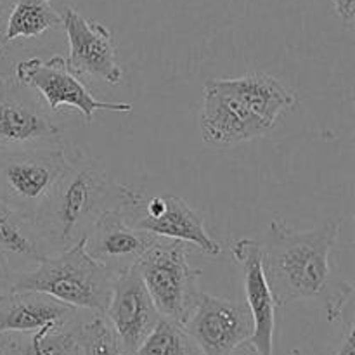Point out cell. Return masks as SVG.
<instances>
[{
  "label": "cell",
  "mask_w": 355,
  "mask_h": 355,
  "mask_svg": "<svg viewBox=\"0 0 355 355\" xmlns=\"http://www.w3.org/2000/svg\"><path fill=\"white\" fill-rule=\"evenodd\" d=\"M68 159V168L33 217L47 255L82 241L104 210L120 207L123 194V184L111 180L94 158L76 151Z\"/></svg>",
  "instance_id": "cell-3"
},
{
  "label": "cell",
  "mask_w": 355,
  "mask_h": 355,
  "mask_svg": "<svg viewBox=\"0 0 355 355\" xmlns=\"http://www.w3.org/2000/svg\"><path fill=\"white\" fill-rule=\"evenodd\" d=\"M0 355H3V354H2V350H0Z\"/></svg>",
  "instance_id": "cell-27"
},
{
  "label": "cell",
  "mask_w": 355,
  "mask_h": 355,
  "mask_svg": "<svg viewBox=\"0 0 355 355\" xmlns=\"http://www.w3.org/2000/svg\"><path fill=\"white\" fill-rule=\"evenodd\" d=\"M335 12L347 26H352L355 19V0H331Z\"/></svg>",
  "instance_id": "cell-22"
},
{
  "label": "cell",
  "mask_w": 355,
  "mask_h": 355,
  "mask_svg": "<svg viewBox=\"0 0 355 355\" xmlns=\"http://www.w3.org/2000/svg\"><path fill=\"white\" fill-rule=\"evenodd\" d=\"M231 253L243 270L246 307L253 319V335L250 343L260 355H274V326L276 302L267 283L262 262V245L255 239L241 238L232 243Z\"/></svg>",
  "instance_id": "cell-14"
},
{
  "label": "cell",
  "mask_w": 355,
  "mask_h": 355,
  "mask_svg": "<svg viewBox=\"0 0 355 355\" xmlns=\"http://www.w3.org/2000/svg\"><path fill=\"white\" fill-rule=\"evenodd\" d=\"M78 324L42 328L33 333H3L0 350L3 355H82L76 336Z\"/></svg>",
  "instance_id": "cell-16"
},
{
  "label": "cell",
  "mask_w": 355,
  "mask_h": 355,
  "mask_svg": "<svg viewBox=\"0 0 355 355\" xmlns=\"http://www.w3.org/2000/svg\"><path fill=\"white\" fill-rule=\"evenodd\" d=\"M200 134L215 148H234L263 137L277 127L279 116L295 104V96L276 76L246 73L238 78L205 82Z\"/></svg>",
  "instance_id": "cell-2"
},
{
  "label": "cell",
  "mask_w": 355,
  "mask_h": 355,
  "mask_svg": "<svg viewBox=\"0 0 355 355\" xmlns=\"http://www.w3.org/2000/svg\"><path fill=\"white\" fill-rule=\"evenodd\" d=\"M14 78L23 85L38 92L51 111H59V107H71L80 111L85 118V123H92L96 111H116V113H130V103H111L99 101L89 92L85 85L78 80L75 73L69 71L66 58L52 55L51 59L30 58L19 61L14 69Z\"/></svg>",
  "instance_id": "cell-8"
},
{
  "label": "cell",
  "mask_w": 355,
  "mask_h": 355,
  "mask_svg": "<svg viewBox=\"0 0 355 355\" xmlns=\"http://www.w3.org/2000/svg\"><path fill=\"white\" fill-rule=\"evenodd\" d=\"M61 26V14L55 12L51 0H16L7 19L2 44L7 45L19 38L40 37L47 30Z\"/></svg>",
  "instance_id": "cell-18"
},
{
  "label": "cell",
  "mask_w": 355,
  "mask_h": 355,
  "mask_svg": "<svg viewBox=\"0 0 355 355\" xmlns=\"http://www.w3.org/2000/svg\"><path fill=\"white\" fill-rule=\"evenodd\" d=\"M82 355H132L125 350L106 318L96 314L76 328Z\"/></svg>",
  "instance_id": "cell-20"
},
{
  "label": "cell",
  "mask_w": 355,
  "mask_h": 355,
  "mask_svg": "<svg viewBox=\"0 0 355 355\" xmlns=\"http://www.w3.org/2000/svg\"><path fill=\"white\" fill-rule=\"evenodd\" d=\"M0 252L26 266H37L47 257L38 232L30 218L23 217L0 201Z\"/></svg>",
  "instance_id": "cell-17"
},
{
  "label": "cell",
  "mask_w": 355,
  "mask_h": 355,
  "mask_svg": "<svg viewBox=\"0 0 355 355\" xmlns=\"http://www.w3.org/2000/svg\"><path fill=\"white\" fill-rule=\"evenodd\" d=\"M61 146V130L42 101L16 78L0 76V149Z\"/></svg>",
  "instance_id": "cell-9"
},
{
  "label": "cell",
  "mask_w": 355,
  "mask_h": 355,
  "mask_svg": "<svg viewBox=\"0 0 355 355\" xmlns=\"http://www.w3.org/2000/svg\"><path fill=\"white\" fill-rule=\"evenodd\" d=\"M159 315L184 324L200 298L201 270L189 263V245L159 238L135 263Z\"/></svg>",
  "instance_id": "cell-5"
},
{
  "label": "cell",
  "mask_w": 355,
  "mask_h": 355,
  "mask_svg": "<svg viewBox=\"0 0 355 355\" xmlns=\"http://www.w3.org/2000/svg\"><path fill=\"white\" fill-rule=\"evenodd\" d=\"M61 26L69 42V55L66 58L69 71L76 76L92 75L107 85L121 82V68L116 61L111 31L96 19H87L73 7L61 12Z\"/></svg>",
  "instance_id": "cell-11"
},
{
  "label": "cell",
  "mask_w": 355,
  "mask_h": 355,
  "mask_svg": "<svg viewBox=\"0 0 355 355\" xmlns=\"http://www.w3.org/2000/svg\"><path fill=\"white\" fill-rule=\"evenodd\" d=\"M158 239L153 232L130 227L118 208H107L96 218L83 243L94 260L118 274L132 269Z\"/></svg>",
  "instance_id": "cell-13"
},
{
  "label": "cell",
  "mask_w": 355,
  "mask_h": 355,
  "mask_svg": "<svg viewBox=\"0 0 355 355\" xmlns=\"http://www.w3.org/2000/svg\"><path fill=\"white\" fill-rule=\"evenodd\" d=\"M343 220L328 218L318 227L297 231L281 218L270 222L262 245L267 283L277 307L291 300L318 302L335 322L354 295V284L331 269L329 255Z\"/></svg>",
  "instance_id": "cell-1"
},
{
  "label": "cell",
  "mask_w": 355,
  "mask_h": 355,
  "mask_svg": "<svg viewBox=\"0 0 355 355\" xmlns=\"http://www.w3.org/2000/svg\"><path fill=\"white\" fill-rule=\"evenodd\" d=\"M83 239L68 250L44 257L33 270L17 272L10 290L38 291L73 309L103 315L116 274L85 252Z\"/></svg>",
  "instance_id": "cell-4"
},
{
  "label": "cell",
  "mask_w": 355,
  "mask_h": 355,
  "mask_svg": "<svg viewBox=\"0 0 355 355\" xmlns=\"http://www.w3.org/2000/svg\"><path fill=\"white\" fill-rule=\"evenodd\" d=\"M104 318L128 354L134 355L146 336L159 321V312L142 283L135 266L118 272Z\"/></svg>",
  "instance_id": "cell-12"
},
{
  "label": "cell",
  "mask_w": 355,
  "mask_h": 355,
  "mask_svg": "<svg viewBox=\"0 0 355 355\" xmlns=\"http://www.w3.org/2000/svg\"><path fill=\"white\" fill-rule=\"evenodd\" d=\"M78 309L38 291H7L0 297V335L78 324Z\"/></svg>",
  "instance_id": "cell-15"
},
{
  "label": "cell",
  "mask_w": 355,
  "mask_h": 355,
  "mask_svg": "<svg viewBox=\"0 0 355 355\" xmlns=\"http://www.w3.org/2000/svg\"><path fill=\"white\" fill-rule=\"evenodd\" d=\"M134 355H203L184 324L159 318Z\"/></svg>",
  "instance_id": "cell-19"
},
{
  "label": "cell",
  "mask_w": 355,
  "mask_h": 355,
  "mask_svg": "<svg viewBox=\"0 0 355 355\" xmlns=\"http://www.w3.org/2000/svg\"><path fill=\"white\" fill-rule=\"evenodd\" d=\"M331 355H355V329L352 322L347 326V331L345 335H343L342 343H340L338 349H336Z\"/></svg>",
  "instance_id": "cell-23"
},
{
  "label": "cell",
  "mask_w": 355,
  "mask_h": 355,
  "mask_svg": "<svg viewBox=\"0 0 355 355\" xmlns=\"http://www.w3.org/2000/svg\"><path fill=\"white\" fill-rule=\"evenodd\" d=\"M229 355H260V354L257 352L255 347H253L252 343L246 342V343H243V345H239L236 350H232Z\"/></svg>",
  "instance_id": "cell-24"
},
{
  "label": "cell",
  "mask_w": 355,
  "mask_h": 355,
  "mask_svg": "<svg viewBox=\"0 0 355 355\" xmlns=\"http://www.w3.org/2000/svg\"><path fill=\"white\" fill-rule=\"evenodd\" d=\"M0 37H2V35H0ZM3 47H6V45L2 44V38H0V55H2V52H3Z\"/></svg>",
  "instance_id": "cell-26"
},
{
  "label": "cell",
  "mask_w": 355,
  "mask_h": 355,
  "mask_svg": "<svg viewBox=\"0 0 355 355\" xmlns=\"http://www.w3.org/2000/svg\"><path fill=\"white\" fill-rule=\"evenodd\" d=\"M16 276H17V272L12 269V267H10L7 257L0 252V297H2V295H6L7 291H10Z\"/></svg>",
  "instance_id": "cell-21"
},
{
  "label": "cell",
  "mask_w": 355,
  "mask_h": 355,
  "mask_svg": "<svg viewBox=\"0 0 355 355\" xmlns=\"http://www.w3.org/2000/svg\"><path fill=\"white\" fill-rule=\"evenodd\" d=\"M3 10H6V6H3V2H2V0H0V17L3 16Z\"/></svg>",
  "instance_id": "cell-25"
},
{
  "label": "cell",
  "mask_w": 355,
  "mask_h": 355,
  "mask_svg": "<svg viewBox=\"0 0 355 355\" xmlns=\"http://www.w3.org/2000/svg\"><path fill=\"white\" fill-rule=\"evenodd\" d=\"M118 210L130 227L153 232L158 238L187 243L203 255L218 257L224 250L222 243L207 231L201 214L173 194L146 196L125 186Z\"/></svg>",
  "instance_id": "cell-6"
},
{
  "label": "cell",
  "mask_w": 355,
  "mask_h": 355,
  "mask_svg": "<svg viewBox=\"0 0 355 355\" xmlns=\"http://www.w3.org/2000/svg\"><path fill=\"white\" fill-rule=\"evenodd\" d=\"M61 146L40 149H0V201L33 222L35 214L68 168Z\"/></svg>",
  "instance_id": "cell-7"
},
{
  "label": "cell",
  "mask_w": 355,
  "mask_h": 355,
  "mask_svg": "<svg viewBox=\"0 0 355 355\" xmlns=\"http://www.w3.org/2000/svg\"><path fill=\"white\" fill-rule=\"evenodd\" d=\"M184 328L203 355H229L253 335L246 304L201 293Z\"/></svg>",
  "instance_id": "cell-10"
}]
</instances>
